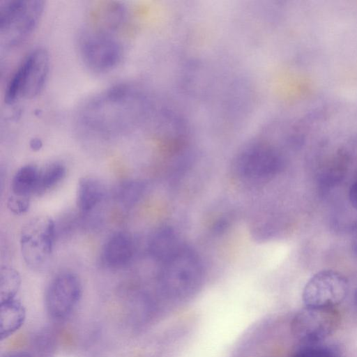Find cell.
Instances as JSON below:
<instances>
[{"label": "cell", "instance_id": "1", "mask_svg": "<svg viewBox=\"0 0 357 357\" xmlns=\"http://www.w3.org/2000/svg\"><path fill=\"white\" fill-rule=\"evenodd\" d=\"M144 98L135 88L119 85L89 100L78 114L84 131L102 135L129 131L145 113Z\"/></svg>", "mask_w": 357, "mask_h": 357}, {"label": "cell", "instance_id": "2", "mask_svg": "<svg viewBox=\"0 0 357 357\" xmlns=\"http://www.w3.org/2000/svg\"><path fill=\"white\" fill-rule=\"evenodd\" d=\"M40 0H6L0 2V38L7 47L23 43L36 27L44 9Z\"/></svg>", "mask_w": 357, "mask_h": 357}, {"label": "cell", "instance_id": "3", "mask_svg": "<svg viewBox=\"0 0 357 357\" xmlns=\"http://www.w3.org/2000/svg\"><path fill=\"white\" fill-rule=\"evenodd\" d=\"M78 49L85 66L96 73H106L116 68L123 54L116 33L89 25L79 34Z\"/></svg>", "mask_w": 357, "mask_h": 357}, {"label": "cell", "instance_id": "4", "mask_svg": "<svg viewBox=\"0 0 357 357\" xmlns=\"http://www.w3.org/2000/svg\"><path fill=\"white\" fill-rule=\"evenodd\" d=\"M50 68L49 55L43 48L32 50L22 61L9 81L5 100L13 104L20 98L38 96L46 82Z\"/></svg>", "mask_w": 357, "mask_h": 357}, {"label": "cell", "instance_id": "5", "mask_svg": "<svg viewBox=\"0 0 357 357\" xmlns=\"http://www.w3.org/2000/svg\"><path fill=\"white\" fill-rule=\"evenodd\" d=\"M54 233L53 220L45 215L33 218L23 227L20 247L27 266L34 269L46 266L52 252Z\"/></svg>", "mask_w": 357, "mask_h": 357}, {"label": "cell", "instance_id": "6", "mask_svg": "<svg viewBox=\"0 0 357 357\" xmlns=\"http://www.w3.org/2000/svg\"><path fill=\"white\" fill-rule=\"evenodd\" d=\"M341 315L335 307L305 306L293 318V335L305 345H312L326 339L339 327Z\"/></svg>", "mask_w": 357, "mask_h": 357}, {"label": "cell", "instance_id": "7", "mask_svg": "<svg viewBox=\"0 0 357 357\" xmlns=\"http://www.w3.org/2000/svg\"><path fill=\"white\" fill-rule=\"evenodd\" d=\"M282 166L279 153L267 142L259 141L248 145L238 155L234 169L245 179L259 181L274 176Z\"/></svg>", "mask_w": 357, "mask_h": 357}, {"label": "cell", "instance_id": "8", "mask_svg": "<svg viewBox=\"0 0 357 357\" xmlns=\"http://www.w3.org/2000/svg\"><path fill=\"white\" fill-rule=\"evenodd\" d=\"M163 280L174 294H185L193 291L202 276L200 259L192 249L182 246L163 264Z\"/></svg>", "mask_w": 357, "mask_h": 357}, {"label": "cell", "instance_id": "9", "mask_svg": "<svg viewBox=\"0 0 357 357\" xmlns=\"http://www.w3.org/2000/svg\"><path fill=\"white\" fill-rule=\"evenodd\" d=\"M349 290L347 278L333 270H324L315 273L305 284L303 301L305 306L331 307L342 302Z\"/></svg>", "mask_w": 357, "mask_h": 357}, {"label": "cell", "instance_id": "10", "mask_svg": "<svg viewBox=\"0 0 357 357\" xmlns=\"http://www.w3.org/2000/svg\"><path fill=\"white\" fill-rule=\"evenodd\" d=\"M82 296L81 282L75 274L63 272L55 276L47 287L45 305L53 319L69 316L77 307Z\"/></svg>", "mask_w": 357, "mask_h": 357}, {"label": "cell", "instance_id": "11", "mask_svg": "<svg viewBox=\"0 0 357 357\" xmlns=\"http://www.w3.org/2000/svg\"><path fill=\"white\" fill-rule=\"evenodd\" d=\"M126 9L121 3L100 1L91 8L88 25L118 33L126 23Z\"/></svg>", "mask_w": 357, "mask_h": 357}, {"label": "cell", "instance_id": "12", "mask_svg": "<svg viewBox=\"0 0 357 357\" xmlns=\"http://www.w3.org/2000/svg\"><path fill=\"white\" fill-rule=\"evenodd\" d=\"M133 242L131 236L123 231L112 235L103 248L102 258L112 268H120L127 264L133 255Z\"/></svg>", "mask_w": 357, "mask_h": 357}, {"label": "cell", "instance_id": "13", "mask_svg": "<svg viewBox=\"0 0 357 357\" xmlns=\"http://www.w3.org/2000/svg\"><path fill=\"white\" fill-rule=\"evenodd\" d=\"M26 310L23 305L15 298L1 301L0 306V335L6 339L24 324Z\"/></svg>", "mask_w": 357, "mask_h": 357}, {"label": "cell", "instance_id": "14", "mask_svg": "<svg viewBox=\"0 0 357 357\" xmlns=\"http://www.w3.org/2000/svg\"><path fill=\"white\" fill-rule=\"evenodd\" d=\"M181 247L174 231L169 227L158 229L152 236L149 246L152 257L162 264L173 257Z\"/></svg>", "mask_w": 357, "mask_h": 357}, {"label": "cell", "instance_id": "15", "mask_svg": "<svg viewBox=\"0 0 357 357\" xmlns=\"http://www.w3.org/2000/svg\"><path fill=\"white\" fill-rule=\"evenodd\" d=\"M105 188L93 177H83L79 181L77 192V205L82 213L91 211L102 199Z\"/></svg>", "mask_w": 357, "mask_h": 357}, {"label": "cell", "instance_id": "16", "mask_svg": "<svg viewBox=\"0 0 357 357\" xmlns=\"http://www.w3.org/2000/svg\"><path fill=\"white\" fill-rule=\"evenodd\" d=\"M40 169L35 165H26L15 174L11 189L15 196L28 198L38 192Z\"/></svg>", "mask_w": 357, "mask_h": 357}, {"label": "cell", "instance_id": "17", "mask_svg": "<svg viewBox=\"0 0 357 357\" xmlns=\"http://www.w3.org/2000/svg\"><path fill=\"white\" fill-rule=\"evenodd\" d=\"M21 278L18 272L10 267H1L0 271V301L15 298Z\"/></svg>", "mask_w": 357, "mask_h": 357}, {"label": "cell", "instance_id": "18", "mask_svg": "<svg viewBox=\"0 0 357 357\" xmlns=\"http://www.w3.org/2000/svg\"><path fill=\"white\" fill-rule=\"evenodd\" d=\"M65 167L59 162L48 165L40 170L38 193L43 192L59 183L66 175Z\"/></svg>", "mask_w": 357, "mask_h": 357}, {"label": "cell", "instance_id": "19", "mask_svg": "<svg viewBox=\"0 0 357 357\" xmlns=\"http://www.w3.org/2000/svg\"><path fill=\"white\" fill-rule=\"evenodd\" d=\"M144 191V185L139 181H130L122 186L120 197L124 204L132 205L141 197Z\"/></svg>", "mask_w": 357, "mask_h": 357}, {"label": "cell", "instance_id": "20", "mask_svg": "<svg viewBox=\"0 0 357 357\" xmlns=\"http://www.w3.org/2000/svg\"><path fill=\"white\" fill-rule=\"evenodd\" d=\"M292 357H337V353L330 347L305 345L297 350Z\"/></svg>", "mask_w": 357, "mask_h": 357}, {"label": "cell", "instance_id": "21", "mask_svg": "<svg viewBox=\"0 0 357 357\" xmlns=\"http://www.w3.org/2000/svg\"><path fill=\"white\" fill-rule=\"evenodd\" d=\"M8 208L14 213L22 214L25 213L29 207L28 198L14 196L10 197L7 202Z\"/></svg>", "mask_w": 357, "mask_h": 357}, {"label": "cell", "instance_id": "22", "mask_svg": "<svg viewBox=\"0 0 357 357\" xmlns=\"http://www.w3.org/2000/svg\"><path fill=\"white\" fill-rule=\"evenodd\" d=\"M349 201L351 205L357 209V181L354 182L349 188Z\"/></svg>", "mask_w": 357, "mask_h": 357}, {"label": "cell", "instance_id": "23", "mask_svg": "<svg viewBox=\"0 0 357 357\" xmlns=\"http://www.w3.org/2000/svg\"><path fill=\"white\" fill-rule=\"evenodd\" d=\"M3 357H32L29 354L24 351H13L6 354Z\"/></svg>", "mask_w": 357, "mask_h": 357}, {"label": "cell", "instance_id": "24", "mask_svg": "<svg viewBox=\"0 0 357 357\" xmlns=\"http://www.w3.org/2000/svg\"><path fill=\"white\" fill-rule=\"evenodd\" d=\"M42 142L38 139H33L30 143V146L33 151H38L42 147Z\"/></svg>", "mask_w": 357, "mask_h": 357}, {"label": "cell", "instance_id": "25", "mask_svg": "<svg viewBox=\"0 0 357 357\" xmlns=\"http://www.w3.org/2000/svg\"><path fill=\"white\" fill-rule=\"evenodd\" d=\"M355 298H356V303H357V290H356V292Z\"/></svg>", "mask_w": 357, "mask_h": 357}]
</instances>
